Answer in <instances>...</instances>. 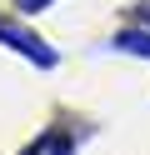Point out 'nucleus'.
Wrapping results in <instances>:
<instances>
[{"instance_id": "f257e3e1", "label": "nucleus", "mask_w": 150, "mask_h": 155, "mask_svg": "<svg viewBox=\"0 0 150 155\" xmlns=\"http://www.w3.org/2000/svg\"><path fill=\"white\" fill-rule=\"evenodd\" d=\"M0 40H5V45H10L15 55H25V60H35L40 70H50V65H55V50H50V45L40 40L35 30H25L20 20H10V15H0Z\"/></svg>"}, {"instance_id": "f03ea898", "label": "nucleus", "mask_w": 150, "mask_h": 155, "mask_svg": "<svg viewBox=\"0 0 150 155\" xmlns=\"http://www.w3.org/2000/svg\"><path fill=\"white\" fill-rule=\"evenodd\" d=\"M25 155H75V135L55 125V130H45V135H40V140L30 145Z\"/></svg>"}, {"instance_id": "7ed1b4c3", "label": "nucleus", "mask_w": 150, "mask_h": 155, "mask_svg": "<svg viewBox=\"0 0 150 155\" xmlns=\"http://www.w3.org/2000/svg\"><path fill=\"white\" fill-rule=\"evenodd\" d=\"M115 50H125V55H140V60H150V30H115Z\"/></svg>"}, {"instance_id": "20e7f679", "label": "nucleus", "mask_w": 150, "mask_h": 155, "mask_svg": "<svg viewBox=\"0 0 150 155\" xmlns=\"http://www.w3.org/2000/svg\"><path fill=\"white\" fill-rule=\"evenodd\" d=\"M45 5H50V0H15V10H20V15H35V10H45Z\"/></svg>"}]
</instances>
